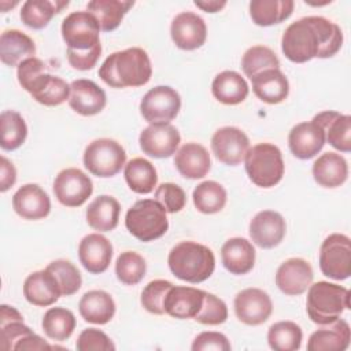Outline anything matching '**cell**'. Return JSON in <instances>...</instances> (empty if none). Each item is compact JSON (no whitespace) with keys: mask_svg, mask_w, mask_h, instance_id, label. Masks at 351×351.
Masks as SVG:
<instances>
[{"mask_svg":"<svg viewBox=\"0 0 351 351\" xmlns=\"http://www.w3.org/2000/svg\"><path fill=\"white\" fill-rule=\"evenodd\" d=\"M341 44V29L324 16H304L292 22L281 38L282 53L293 63L332 58L340 51Z\"/></svg>","mask_w":351,"mask_h":351,"instance_id":"1","label":"cell"},{"mask_svg":"<svg viewBox=\"0 0 351 351\" xmlns=\"http://www.w3.org/2000/svg\"><path fill=\"white\" fill-rule=\"evenodd\" d=\"M152 75L148 53L138 47L118 51L107 56L99 69V77L111 88H136L145 85Z\"/></svg>","mask_w":351,"mask_h":351,"instance_id":"2","label":"cell"},{"mask_svg":"<svg viewBox=\"0 0 351 351\" xmlns=\"http://www.w3.org/2000/svg\"><path fill=\"white\" fill-rule=\"evenodd\" d=\"M171 273L186 282L199 284L211 277L215 269L214 252L196 241L176 244L167 256Z\"/></svg>","mask_w":351,"mask_h":351,"instance_id":"3","label":"cell"},{"mask_svg":"<svg viewBox=\"0 0 351 351\" xmlns=\"http://www.w3.org/2000/svg\"><path fill=\"white\" fill-rule=\"evenodd\" d=\"M348 308L350 291L347 288L328 281H318L308 287L306 310L314 324H330Z\"/></svg>","mask_w":351,"mask_h":351,"instance_id":"4","label":"cell"},{"mask_svg":"<svg viewBox=\"0 0 351 351\" xmlns=\"http://www.w3.org/2000/svg\"><path fill=\"white\" fill-rule=\"evenodd\" d=\"M165 207L155 199L136 202L126 213L125 226L137 240L148 243L162 237L169 229Z\"/></svg>","mask_w":351,"mask_h":351,"instance_id":"5","label":"cell"},{"mask_svg":"<svg viewBox=\"0 0 351 351\" xmlns=\"http://www.w3.org/2000/svg\"><path fill=\"white\" fill-rule=\"evenodd\" d=\"M100 25L88 11L69 14L62 22V37L67 45L66 55H82L101 51Z\"/></svg>","mask_w":351,"mask_h":351,"instance_id":"6","label":"cell"},{"mask_svg":"<svg viewBox=\"0 0 351 351\" xmlns=\"http://www.w3.org/2000/svg\"><path fill=\"white\" fill-rule=\"evenodd\" d=\"M244 162L247 176L256 186L271 188L282 180L285 170L282 154L271 143H259L250 148Z\"/></svg>","mask_w":351,"mask_h":351,"instance_id":"7","label":"cell"},{"mask_svg":"<svg viewBox=\"0 0 351 351\" xmlns=\"http://www.w3.org/2000/svg\"><path fill=\"white\" fill-rule=\"evenodd\" d=\"M126 152L123 147L112 138H97L89 143L84 151V166L100 178L117 176L125 166Z\"/></svg>","mask_w":351,"mask_h":351,"instance_id":"8","label":"cell"},{"mask_svg":"<svg viewBox=\"0 0 351 351\" xmlns=\"http://www.w3.org/2000/svg\"><path fill=\"white\" fill-rule=\"evenodd\" d=\"M319 269L324 276L337 281L351 276V240L348 236L332 233L322 241Z\"/></svg>","mask_w":351,"mask_h":351,"instance_id":"9","label":"cell"},{"mask_svg":"<svg viewBox=\"0 0 351 351\" xmlns=\"http://www.w3.org/2000/svg\"><path fill=\"white\" fill-rule=\"evenodd\" d=\"M181 108V97L176 89L158 85L149 89L140 101V112L149 125L170 123Z\"/></svg>","mask_w":351,"mask_h":351,"instance_id":"10","label":"cell"},{"mask_svg":"<svg viewBox=\"0 0 351 351\" xmlns=\"http://www.w3.org/2000/svg\"><path fill=\"white\" fill-rule=\"evenodd\" d=\"M92 180L80 169L62 170L53 180V193L58 202L66 207H80L92 195Z\"/></svg>","mask_w":351,"mask_h":351,"instance_id":"11","label":"cell"},{"mask_svg":"<svg viewBox=\"0 0 351 351\" xmlns=\"http://www.w3.org/2000/svg\"><path fill=\"white\" fill-rule=\"evenodd\" d=\"M211 149L215 158L228 166H237L250 149L247 134L234 126H223L215 130L211 137Z\"/></svg>","mask_w":351,"mask_h":351,"instance_id":"12","label":"cell"},{"mask_svg":"<svg viewBox=\"0 0 351 351\" xmlns=\"http://www.w3.org/2000/svg\"><path fill=\"white\" fill-rule=\"evenodd\" d=\"M234 313L240 322L251 326L266 322L273 313L270 296L259 288H245L234 296Z\"/></svg>","mask_w":351,"mask_h":351,"instance_id":"13","label":"cell"},{"mask_svg":"<svg viewBox=\"0 0 351 351\" xmlns=\"http://www.w3.org/2000/svg\"><path fill=\"white\" fill-rule=\"evenodd\" d=\"M181 136L176 126L170 123L149 125L140 133V148L148 156L162 159L177 152Z\"/></svg>","mask_w":351,"mask_h":351,"instance_id":"14","label":"cell"},{"mask_svg":"<svg viewBox=\"0 0 351 351\" xmlns=\"http://www.w3.org/2000/svg\"><path fill=\"white\" fill-rule=\"evenodd\" d=\"M170 34L173 43L184 51L200 48L207 38V26L202 16L195 12L184 11L174 16Z\"/></svg>","mask_w":351,"mask_h":351,"instance_id":"15","label":"cell"},{"mask_svg":"<svg viewBox=\"0 0 351 351\" xmlns=\"http://www.w3.org/2000/svg\"><path fill=\"white\" fill-rule=\"evenodd\" d=\"M313 278V267L306 259L289 258L277 269L276 285L282 293L288 296H298L308 289Z\"/></svg>","mask_w":351,"mask_h":351,"instance_id":"16","label":"cell"},{"mask_svg":"<svg viewBox=\"0 0 351 351\" xmlns=\"http://www.w3.org/2000/svg\"><path fill=\"white\" fill-rule=\"evenodd\" d=\"M250 237L261 248L270 250L277 247L287 230L282 215L273 210L259 211L250 222Z\"/></svg>","mask_w":351,"mask_h":351,"instance_id":"17","label":"cell"},{"mask_svg":"<svg viewBox=\"0 0 351 351\" xmlns=\"http://www.w3.org/2000/svg\"><path fill=\"white\" fill-rule=\"evenodd\" d=\"M78 258L85 270L92 274H101L111 263L112 244L100 233L86 234L78 244Z\"/></svg>","mask_w":351,"mask_h":351,"instance_id":"18","label":"cell"},{"mask_svg":"<svg viewBox=\"0 0 351 351\" xmlns=\"http://www.w3.org/2000/svg\"><path fill=\"white\" fill-rule=\"evenodd\" d=\"M107 103L106 92L93 81L80 78L70 84L69 106L80 115L92 117L99 114Z\"/></svg>","mask_w":351,"mask_h":351,"instance_id":"19","label":"cell"},{"mask_svg":"<svg viewBox=\"0 0 351 351\" xmlns=\"http://www.w3.org/2000/svg\"><path fill=\"white\" fill-rule=\"evenodd\" d=\"M288 145L298 159H311L325 145V133L314 121L300 122L291 129L288 134Z\"/></svg>","mask_w":351,"mask_h":351,"instance_id":"20","label":"cell"},{"mask_svg":"<svg viewBox=\"0 0 351 351\" xmlns=\"http://www.w3.org/2000/svg\"><path fill=\"white\" fill-rule=\"evenodd\" d=\"M14 211L23 219L37 221L51 211V200L47 192L37 184L22 185L12 196Z\"/></svg>","mask_w":351,"mask_h":351,"instance_id":"21","label":"cell"},{"mask_svg":"<svg viewBox=\"0 0 351 351\" xmlns=\"http://www.w3.org/2000/svg\"><path fill=\"white\" fill-rule=\"evenodd\" d=\"M204 291L192 287L173 285L165 298V314L177 319L195 318L203 304Z\"/></svg>","mask_w":351,"mask_h":351,"instance_id":"22","label":"cell"},{"mask_svg":"<svg viewBox=\"0 0 351 351\" xmlns=\"http://www.w3.org/2000/svg\"><path fill=\"white\" fill-rule=\"evenodd\" d=\"M23 296L33 306L47 307L53 304L62 296V292L56 278L45 267L26 277L23 282Z\"/></svg>","mask_w":351,"mask_h":351,"instance_id":"23","label":"cell"},{"mask_svg":"<svg viewBox=\"0 0 351 351\" xmlns=\"http://www.w3.org/2000/svg\"><path fill=\"white\" fill-rule=\"evenodd\" d=\"M313 332L307 341L308 351H344L350 346L351 329L340 317Z\"/></svg>","mask_w":351,"mask_h":351,"instance_id":"24","label":"cell"},{"mask_svg":"<svg viewBox=\"0 0 351 351\" xmlns=\"http://www.w3.org/2000/svg\"><path fill=\"white\" fill-rule=\"evenodd\" d=\"M313 121L318 123L328 141L335 149L340 152L351 151V117L337 111H322L317 114Z\"/></svg>","mask_w":351,"mask_h":351,"instance_id":"25","label":"cell"},{"mask_svg":"<svg viewBox=\"0 0 351 351\" xmlns=\"http://www.w3.org/2000/svg\"><path fill=\"white\" fill-rule=\"evenodd\" d=\"M174 165L182 177L197 180L207 176L211 169V159L202 144L186 143L176 152Z\"/></svg>","mask_w":351,"mask_h":351,"instance_id":"26","label":"cell"},{"mask_svg":"<svg viewBox=\"0 0 351 351\" xmlns=\"http://www.w3.org/2000/svg\"><path fill=\"white\" fill-rule=\"evenodd\" d=\"M26 92H29L37 103L53 107L69 100L70 85L63 78L52 75L45 70L32 81Z\"/></svg>","mask_w":351,"mask_h":351,"instance_id":"27","label":"cell"},{"mask_svg":"<svg viewBox=\"0 0 351 351\" xmlns=\"http://www.w3.org/2000/svg\"><path fill=\"white\" fill-rule=\"evenodd\" d=\"M223 267L236 276L247 274L255 265V248L251 241L243 237H232L221 248Z\"/></svg>","mask_w":351,"mask_h":351,"instance_id":"28","label":"cell"},{"mask_svg":"<svg viewBox=\"0 0 351 351\" xmlns=\"http://www.w3.org/2000/svg\"><path fill=\"white\" fill-rule=\"evenodd\" d=\"M250 80L255 96L267 104H278L288 97L289 82L280 69L265 70Z\"/></svg>","mask_w":351,"mask_h":351,"instance_id":"29","label":"cell"},{"mask_svg":"<svg viewBox=\"0 0 351 351\" xmlns=\"http://www.w3.org/2000/svg\"><path fill=\"white\" fill-rule=\"evenodd\" d=\"M36 53L34 41L23 32L16 29L4 30L0 36V59L5 66H19L25 59Z\"/></svg>","mask_w":351,"mask_h":351,"instance_id":"30","label":"cell"},{"mask_svg":"<svg viewBox=\"0 0 351 351\" xmlns=\"http://www.w3.org/2000/svg\"><path fill=\"white\" fill-rule=\"evenodd\" d=\"M313 177L324 188H337L347 181V160L336 152H325L313 163Z\"/></svg>","mask_w":351,"mask_h":351,"instance_id":"31","label":"cell"},{"mask_svg":"<svg viewBox=\"0 0 351 351\" xmlns=\"http://www.w3.org/2000/svg\"><path fill=\"white\" fill-rule=\"evenodd\" d=\"M115 302L112 296L101 289L88 291L82 295L78 303L81 317L90 324L104 325L114 318Z\"/></svg>","mask_w":351,"mask_h":351,"instance_id":"32","label":"cell"},{"mask_svg":"<svg viewBox=\"0 0 351 351\" xmlns=\"http://www.w3.org/2000/svg\"><path fill=\"white\" fill-rule=\"evenodd\" d=\"M211 92L219 103L234 106L247 99L250 88L241 74L233 70H225L213 80Z\"/></svg>","mask_w":351,"mask_h":351,"instance_id":"33","label":"cell"},{"mask_svg":"<svg viewBox=\"0 0 351 351\" xmlns=\"http://www.w3.org/2000/svg\"><path fill=\"white\" fill-rule=\"evenodd\" d=\"M119 202L110 195L97 196L86 208V222L97 232H111L119 222Z\"/></svg>","mask_w":351,"mask_h":351,"instance_id":"34","label":"cell"},{"mask_svg":"<svg viewBox=\"0 0 351 351\" xmlns=\"http://www.w3.org/2000/svg\"><path fill=\"white\" fill-rule=\"evenodd\" d=\"M69 5L67 0H27L22 4L21 21L30 29L41 30L52 16Z\"/></svg>","mask_w":351,"mask_h":351,"instance_id":"35","label":"cell"},{"mask_svg":"<svg viewBox=\"0 0 351 351\" xmlns=\"http://www.w3.org/2000/svg\"><path fill=\"white\" fill-rule=\"evenodd\" d=\"M292 0H252L250 16L258 26H273L288 19L293 11Z\"/></svg>","mask_w":351,"mask_h":351,"instance_id":"36","label":"cell"},{"mask_svg":"<svg viewBox=\"0 0 351 351\" xmlns=\"http://www.w3.org/2000/svg\"><path fill=\"white\" fill-rule=\"evenodd\" d=\"M33 330L23 324L22 314L12 306H0V347L4 351L15 348V344L21 341Z\"/></svg>","mask_w":351,"mask_h":351,"instance_id":"37","label":"cell"},{"mask_svg":"<svg viewBox=\"0 0 351 351\" xmlns=\"http://www.w3.org/2000/svg\"><path fill=\"white\" fill-rule=\"evenodd\" d=\"M133 5L134 1L125 0H92L86 8L97 19L103 32H112L121 25L123 16Z\"/></svg>","mask_w":351,"mask_h":351,"instance_id":"38","label":"cell"},{"mask_svg":"<svg viewBox=\"0 0 351 351\" xmlns=\"http://www.w3.org/2000/svg\"><path fill=\"white\" fill-rule=\"evenodd\" d=\"M129 188L140 195L154 191L158 182V174L154 165L144 158H133L125 165L123 171Z\"/></svg>","mask_w":351,"mask_h":351,"instance_id":"39","label":"cell"},{"mask_svg":"<svg viewBox=\"0 0 351 351\" xmlns=\"http://www.w3.org/2000/svg\"><path fill=\"white\" fill-rule=\"evenodd\" d=\"M193 204L197 211L203 214L219 213L226 204V191L217 181H203L200 182L192 193Z\"/></svg>","mask_w":351,"mask_h":351,"instance_id":"40","label":"cell"},{"mask_svg":"<svg viewBox=\"0 0 351 351\" xmlns=\"http://www.w3.org/2000/svg\"><path fill=\"white\" fill-rule=\"evenodd\" d=\"M41 326L47 337L56 341H64L75 329V317L67 308L51 307L45 311Z\"/></svg>","mask_w":351,"mask_h":351,"instance_id":"41","label":"cell"},{"mask_svg":"<svg viewBox=\"0 0 351 351\" xmlns=\"http://www.w3.org/2000/svg\"><path fill=\"white\" fill-rule=\"evenodd\" d=\"M303 332L293 321L273 324L267 332V343L274 351H296L300 348Z\"/></svg>","mask_w":351,"mask_h":351,"instance_id":"42","label":"cell"},{"mask_svg":"<svg viewBox=\"0 0 351 351\" xmlns=\"http://www.w3.org/2000/svg\"><path fill=\"white\" fill-rule=\"evenodd\" d=\"M1 148L4 151H14L19 148L27 136V126L22 115L12 110H5L0 115Z\"/></svg>","mask_w":351,"mask_h":351,"instance_id":"43","label":"cell"},{"mask_svg":"<svg viewBox=\"0 0 351 351\" xmlns=\"http://www.w3.org/2000/svg\"><path fill=\"white\" fill-rule=\"evenodd\" d=\"M241 69L248 78H252L265 70L280 69V59L269 47L254 45L244 52Z\"/></svg>","mask_w":351,"mask_h":351,"instance_id":"44","label":"cell"},{"mask_svg":"<svg viewBox=\"0 0 351 351\" xmlns=\"http://www.w3.org/2000/svg\"><path fill=\"white\" fill-rule=\"evenodd\" d=\"M147 271L144 258L134 251H123L115 262L117 278L125 285L138 284Z\"/></svg>","mask_w":351,"mask_h":351,"instance_id":"45","label":"cell"},{"mask_svg":"<svg viewBox=\"0 0 351 351\" xmlns=\"http://www.w3.org/2000/svg\"><path fill=\"white\" fill-rule=\"evenodd\" d=\"M47 269L53 274L56 278L62 296H71L77 293V291L81 288L82 277L80 270L66 259H56L51 262Z\"/></svg>","mask_w":351,"mask_h":351,"instance_id":"46","label":"cell"},{"mask_svg":"<svg viewBox=\"0 0 351 351\" xmlns=\"http://www.w3.org/2000/svg\"><path fill=\"white\" fill-rule=\"evenodd\" d=\"M173 287V284L167 280H154L149 281L143 292H141V306L151 314L162 315L165 314L163 302L167 291Z\"/></svg>","mask_w":351,"mask_h":351,"instance_id":"47","label":"cell"},{"mask_svg":"<svg viewBox=\"0 0 351 351\" xmlns=\"http://www.w3.org/2000/svg\"><path fill=\"white\" fill-rule=\"evenodd\" d=\"M196 322L203 325H219L228 319V307L218 296L204 292L203 304L193 318Z\"/></svg>","mask_w":351,"mask_h":351,"instance_id":"48","label":"cell"},{"mask_svg":"<svg viewBox=\"0 0 351 351\" xmlns=\"http://www.w3.org/2000/svg\"><path fill=\"white\" fill-rule=\"evenodd\" d=\"M155 200H158L166 213H180L186 204L185 191L173 182H163L155 191Z\"/></svg>","mask_w":351,"mask_h":351,"instance_id":"49","label":"cell"},{"mask_svg":"<svg viewBox=\"0 0 351 351\" xmlns=\"http://www.w3.org/2000/svg\"><path fill=\"white\" fill-rule=\"evenodd\" d=\"M78 351H114L115 346L111 339L100 329L88 328L82 330L77 339Z\"/></svg>","mask_w":351,"mask_h":351,"instance_id":"50","label":"cell"},{"mask_svg":"<svg viewBox=\"0 0 351 351\" xmlns=\"http://www.w3.org/2000/svg\"><path fill=\"white\" fill-rule=\"evenodd\" d=\"M191 348L192 351H229L232 347L225 335L219 332H202L195 337Z\"/></svg>","mask_w":351,"mask_h":351,"instance_id":"51","label":"cell"},{"mask_svg":"<svg viewBox=\"0 0 351 351\" xmlns=\"http://www.w3.org/2000/svg\"><path fill=\"white\" fill-rule=\"evenodd\" d=\"M16 351H48L53 350V346H49L43 337L36 335L34 332L23 337L21 341L15 344Z\"/></svg>","mask_w":351,"mask_h":351,"instance_id":"52","label":"cell"},{"mask_svg":"<svg viewBox=\"0 0 351 351\" xmlns=\"http://www.w3.org/2000/svg\"><path fill=\"white\" fill-rule=\"evenodd\" d=\"M16 181V170L5 156L0 158V192L8 191Z\"/></svg>","mask_w":351,"mask_h":351,"instance_id":"53","label":"cell"},{"mask_svg":"<svg viewBox=\"0 0 351 351\" xmlns=\"http://www.w3.org/2000/svg\"><path fill=\"white\" fill-rule=\"evenodd\" d=\"M193 4L206 12L214 14L221 11L226 5V1L225 0H195Z\"/></svg>","mask_w":351,"mask_h":351,"instance_id":"54","label":"cell"}]
</instances>
